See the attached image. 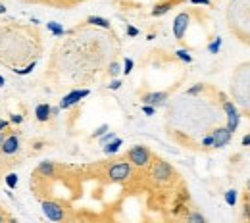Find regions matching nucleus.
<instances>
[{
  "label": "nucleus",
  "instance_id": "obj_1",
  "mask_svg": "<svg viewBox=\"0 0 250 223\" xmlns=\"http://www.w3.org/2000/svg\"><path fill=\"white\" fill-rule=\"evenodd\" d=\"M125 160H129L133 167L143 169V167H150L154 156H152V152H150L149 146H145V144H135V146H131V148L127 150Z\"/></svg>",
  "mask_w": 250,
  "mask_h": 223
},
{
  "label": "nucleus",
  "instance_id": "obj_2",
  "mask_svg": "<svg viewBox=\"0 0 250 223\" xmlns=\"http://www.w3.org/2000/svg\"><path fill=\"white\" fill-rule=\"evenodd\" d=\"M150 177H152L154 183L166 185V183H169V181L175 177V171H173V167L169 166L167 162H164V160H154V162L150 164Z\"/></svg>",
  "mask_w": 250,
  "mask_h": 223
},
{
  "label": "nucleus",
  "instance_id": "obj_3",
  "mask_svg": "<svg viewBox=\"0 0 250 223\" xmlns=\"http://www.w3.org/2000/svg\"><path fill=\"white\" fill-rule=\"evenodd\" d=\"M131 175H133V166H131L129 160H119V162H116V164H112L108 167V179L112 183H119L121 185L125 181H129Z\"/></svg>",
  "mask_w": 250,
  "mask_h": 223
},
{
  "label": "nucleus",
  "instance_id": "obj_4",
  "mask_svg": "<svg viewBox=\"0 0 250 223\" xmlns=\"http://www.w3.org/2000/svg\"><path fill=\"white\" fill-rule=\"evenodd\" d=\"M41 208H43L45 216L49 218L50 222H64L66 220V210L56 200H43L41 202Z\"/></svg>",
  "mask_w": 250,
  "mask_h": 223
},
{
  "label": "nucleus",
  "instance_id": "obj_5",
  "mask_svg": "<svg viewBox=\"0 0 250 223\" xmlns=\"http://www.w3.org/2000/svg\"><path fill=\"white\" fill-rule=\"evenodd\" d=\"M91 95V91L89 89H75V91H71V93H67L62 100H60V108L62 110H67V108H71V106H75V104H79L83 98H87Z\"/></svg>",
  "mask_w": 250,
  "mask_h": 223
},
{
  "label": "nucleus",
  "instance_id": "obj_6",
  "mask_svg": "<svg viewBox=\"0 0 250 223\" xmlns=\"http://www.w3.org/2000/svg\"><path fill=\"white\" fill-rule=\"evenodd\" d=\"M191 25V14L189 12H181L175 19H173V35L177 41H183L185 39V33Z\"/></svg>",
  "mask_w": 250,
  "mask_h": 223
},
{
  "label": "nucleus",
  "instance_id": "obj_7",
  "mask_svg": "<svg viewBox=\"0 0 250 223\" xmlns=\"http://www.w3.org/2000/svg\"><path fill=\"white\" fill-rule=\"evenodd\" d=\"M223 112L227 115V127H229V131L235 133L237 127H239V123H241V113H239V110L235 108V104L231 100H223Z\"/></svg>",
  "mask_w": 250,
  "mask_h": 223
},
{
  "label": "nucleus",
  "instance_id": "obj_8",
  "mask_svg": "<svg viewBox=\"0 0 250 223\" xmlns=\"http://www.w3.org/2000/svg\"><path fill=\"white\" fill-rule=\"evenodd\" d=\"M212 137H214V148H223L231 143V137H233V131H229V127H217L212 131Z\"/></svg>",
  "mask_w": 250,
  "mask_h": 223
},
{
  "label": "nucleus",
  "instance_id": "obj_9",
  "mask_svg": "<svg viewBox=\"0 0 250 223\" xmlns=\"http://www.w3.org/2000/svg\"><path fill=\"white\" fill-rule=\"evenodd\" d=\"M169 98V93L167 91H152V93H147L143 95V104H152V106H162L166 104V100Z\"/></svg>",
  "mask_w": 250,
  "mask_h": 223
},
{
  "label": "nucleus",
  "instance_id": "obj_10",
  "mask_svg": "<svg viewBox=\"0 0 250 223\" xmlns=\"http://www.w3.org/2000/svg\"><path fill=\"white\" fill-rule=\"evenodd\" d=\"M17 150H19V137H17L16 133L6 135V139H4V143H2V146H0V152L6 154V156H12V154H16Z\"/></svg>",
  "mask_w": 250,
  "mask_h": 223
},
{
  "label": "nucleus",
  "instance_id": "obj_11",
  "mask_svg": "<svg viewBox=\"0 0 250 223\" xmlns=\"http://www.w3.org/2000/svg\"><path fill=\"white\" fill-rule=\"evenodd\" d=\"M185 0H162V2H158L154 8H152V17H160V16H166L167 12H171L175 6H179V4H183Z\"/></svg>",
  "mask_w": 250,
  "mask_h": 223
},
{
  "label": "nucleus",
  "instance_id": "obj_12",
  "mask_svg": "<svg viewBox=\"0 0 250 223\" xmlns=\"http://www.w3.org/2000/svg\"><path fill=\"white\" fill-rule=\"evenodd\" d=\"M54 173H56V164L50 160L41 162L39 167L35 169V175H43V177H54Z\"/></svg>",
  "mask_w": 250,
  "mask_h": 223
},
{
  "label": "nucleus",
  "instance_id": "obj_13",
  "mask_svg": "<svg viewBox=\"0 0 250 223\" xmlns=\"http://www.w3.org/2000/svg\"><path fill=\"white\" fill-rule=\"evenodd\" d=\"M121 144H123V141H121L119 137H116L114 141H110V143H106V144H102V150H104V154H106V156H112V154H116V152H119V148H121Z\"/></svg>",
  "mask_w": 250,
  "mask_h": 223
},
{
  "label": "nucleus",
  "instance_id": "obj_14",
  "mask_svg": "<svg viewBox=\"0 0 250 223\" xmlns=\"http://www.w3.org/2000/svg\"><path fill=\"white\" fill-rule=\"evenodd\" d=\"M50 108L49 104H39L37 108H35V117H37V121H49L50 117H52V113H50Z\"/></svg>",
  "mask_w": 250,
  "mask_h": 223
},
{
  "label": "nucleus",
  "instance_id": "obj_15",
  "mask_svg": "<svg viewBox=\"0 0 250 223\" xmlns=\"http://www.w3.org/2000/svg\"><path fill=\"white\" fill-rule=\"evenodd\" d=\"M87 23H89V25H95V27H102V29H110V27H112L110 19L100 17V16H89V17H87Z\"/></svg>",
  "mask_w": 250,
  "mask_h": 223
},
{
  "label": "nucleus",
  "instance_id": "obj_16",
  "mask_svg": "<svg viewBox=\"0 0 250 223\" xmlns=\"http://www.w3.org/2000/svg\"><path fill=\"white\" fill-rule=\"evenodd\" d=\"M47 27H49V31L54 35V37H62V35H66V29H64L60 23H56V21H49V23H47Z\"/></svg>",
  "mask_w": 250,
  "mask_h": 223
},
{
  "label": "nucleus",
  "instance_id": "obj_17",
  "mask_svg": "<svg viewBox=\"0 0 250 223\" xmlns=\"http://www.w3.org/2000/svg\"><path fill=\"white\" fill-rule=\"evenodd\" d=\"M219 48H221V37H216V39L208 45V52H210V54H217Z\"/></svg>",
  "mask_w": 250,
  "mask_h": 223
},
{
  "label": "nucleus",
  "instance_id": "obj_18",
  "mask_svg": "<svg viewBox=\"0 0 250 223\" xmlns=\"http://www.w3.org/2000/svg\"><path fill=\"white\" fill-rule=\"evenodd\" d=\"M237 196H239V192H237L235 189H229V191L225 192V202H227L229 206H235V204H237Z\"/></svg>",
  "mask_w": 250,
  "mask_h": 223
},
{
  "label": "nucleus",
  "instance_id": "obj_19",
  "mask_svg": "<svg viewBox=\"0 0 250 223\" xmlns=\"http://www.w3.org/2000/svg\"><path fill=\"white\" fill-rule=\"evenodd\" d=\"M175 56H177L181 62H185V64H191V62H193V56L189 54V50H185V48L175 50Z\"/></svg>",
  "mask_w": 250,
  "mask_h": 223
},
{
  "label": "nucleus",
  "instance_id": "obj_20",
  "mask_svg": "<svg viewBox=\"0 0 250 223\" xmlns=\"http://www.w3.org/2000/svg\"><path fill=\"white\" fill-rule=\"evenodd\" d=\"M4 181H6V187H8V189H16V187H17V175H16V173H8V175L4 177Z\"/></svg>",
  "mask_w": 250,
  "mask_h": 223
},
{
  "label": "nucleus",
  "instance_id": "obj_21",
  "mask_svg": "<svg viewBox=\"0 0 250 223\" xmlns=\"http://www.w3.org/2000/svg\"><path fill=\"white\" fill-rule=\"evenodd\" d=\"M187 220L191 223H206V218H204L202 214H199V212H191V214L187 216Z\"/></svg>",
  "mask_w": 250,
  "mask_h": 223
},
{
  "label": "nucleus",
  "instance_id": "obj_22",
  "mask_svg": "<svg viewBox=\"0 0 250 223\" xmlns=\"http://www.w3.org/2000/svg\"><path fill=\"white\" fill-rule=\"evenodd\" d=\"M133 67H135V62H133L131 58H125V60H123V69H121V71H123L125 75H129V73L133 71Z\"/></svg>",
  "mask_w": 250,
  "mask_h": 223
},
{
  "label": "nucleus",
  "instance_id": "obj_23",
  "mask_svg": "<svg viewBox=\"0 0 250 223\" xmlns=\"http://www.w3.org/2000/svg\"><path fill=\"white\" fill-rule=\"evenodd\" d=\"M35 65H37V62L33 60V62H31L27 67H23V69H14V73H17V75H29V73L35 69Z\"/></svg>",
  "mask_w": 250,
  "mask_h": 223
},
{
  "label": "nucleus",
  "instance_id": "obj_24",
  "mask_svg": "<svg viewBox=\"0 0 250 223\" xmlns=\"http://www.w3.org/2000/svg\"><path fill=\"white\" fill-rule=\"evenodd\" d=\"M202 91H204V83H199V85H195V87L187 89V95H189V96H195V95H200Z\"/></svg>",
  "mask_w": 250,
  "mask_h": 223
},
{
  "label": "nucleus",
  "instance_id": "obj_25",
  "mask_svg": "<svg viewBox=\"0 0 250 223\" xmlns=\"http://www.w3.org/2000/svg\"><path fill=\"white\" fill-rule=\"evenodd\" d=\"M119 69H121L119 64H117V62H112L110 67H108V73H110L112 77H117V75H119Z\"/></svg>",
  "mask_w": 250,
  "mask_h": 223
},
{
  "label": "nucleus",
  "instance_id": "obj_26",
  "mask_svg": "<svg viewBox=\"0 0 250 223\" xmlns=\"http://www.w3.org/2000/svg\"><path fill=\"white\" fill-rule=\"evenodd\" d=\"M116 139V133H112V131H106L102 137H100V144H106V143H110V141H114Z\"/></svg>",
  "mask_w": 250,
  "mask_h": 223
},
{
  "label": "nucleus",
  "instance_id": "obj_27",
  "mask_svg": "<svg viewBox=\"0 0 250 223\" xmlns=\"http://www.w3.org/2000/svg\"><path fill=\"white\" fill-rule=\"evenodd\" d=\"M108 129H110V127H108V125H106V123H104V125H100L99 129H97V131H95V133H93V139H100V137H102V135H104V133H106V131H108Z\"/></svg>",
  "mask_w": 250,
  "mask_h": 223
},
{
  "label": "nucleus",
  "instance_id": "obj_28",
  "mask_svg": "<svg viewBox=\"0 0 250 223\" xmlns=\"http://www.w3.org/2000/svg\"><path fill=\"white\" fill-rule=\"evenodd\" d=\"M154 112H156V106H152V104H143V113H145V115H154Z\"/></svg>",
  "mask_w": 250,
  "mask_h": 223
},
{
  "label": "nucleus",
  "instance_id": "obj_29",
  "mask_svg": "<svg viewBox=\"0 0 250 223\" xmlns=\"http://www.w3.org/2000/svg\"><path fill=\"white\" fill-rule=\"evenodd\" d=\"M121 85H123V83H121L119 79H114V81L108 85V89H110V91H117V89H121Z\"/></svg>",
  "mask_w": 250,
  "mask_h": 223
},
{
  "label": "nucleus",
  "instance_id": "obj_30",
  "mask_svg": "<svg viewBox=\"0 0 250 223\" xmlns=\"http://www.w3.org/2000/svg\"><path fill=\"white\" fill-rule=\"evenodd\" d=\"M10 121L16 123V125H19V123L23 121V115H21V113H12V115H10Z\"/></svg>",
  "mask_w": 250,
  "mask_h": 223
},
{
  "label": "nucleus",
  "instance_id": "obj_31",
  "mask_svg": "<svg viewBox=\"0 0 250 223\" xmlns=\"http://www.w3.org/2000/svg\"><path fill=\"white\" fill-rule=\"evenodd\" d=\"M127 35L129 37H139V29L133 27V25H127Z\"/></svg>",
  "mask_w": 250,
  "mask_h": 223
},
{
  "label": "nucleus",
  "instance_id": "obj_32",
  "mask_svg": "<svg viewBox=\"0 0 250 223\" xmlns=\"http://www.w3.org/2000/svg\"><path fill=\"white\" fill-rule=\"evenodd\" d=\"M202 144H204V146H214V137H212V135L204 137V139H202Z\"/></svg>",
  "mask_w": 250,
  "mask_h": 223
},
{
  "label": "nucleus",
  "instance_id": "obj_33",
  "mask_svg": "<svg viewBox=\"0 0 250 223\" xmlns=\"http://www.w3.org/2000/svg\"><path fill=\"white\" fill-rule=\"evenodd\" d=\"M0 222H14V218H12V216H8V214L0 208Z\"/></svg>",
  "mask_w": 250,
  "mask_h": 223
},
{
  "label": "nucleus",
  "instance_id": "obj_34",
  "mask_svg": "<svg viewBox=\"0 0 250 223\" xmlns=\"http://www.w3.org/2000/svg\"><path fill=\"white\" fill-rule=\"evenodd\" d=\"M191 4H197V6H210L212 2L210 0H189Z\"/></svg>",
  "mask_w": 250,
  "mask_h": 223
},
{
  "label": "nucleus",
  "instance_id": "obj_35",
  "mask_svg": "<svg viewBox=\"0 0 250 223\" xmlns=\"http://www.w3.org/2000/svg\"><path fill=\"white\" fill-rule=\"evenodd\" d=\"M8 127H10V121L8 119H0V131H4V129L8 131Z\"/></svg>",
  "mask_w": 250,
  "mask_h": 223
},
{
  "label": "nucleus",
  "instance_id": "obj_36",
  "mask_svg": "<svg viewBox=\"0 0 250 223\" xmlns=\"http://www.w3.org/2000/svg\"><path fill=\"white\" fill-rule=\"evenodd\" d=\"M243 146H250V133L243 137Z\"/></svg>",
  "mask_w": 250,
  "mask_h": 223
},
{
  "label": "nucleus",
  "instance_id": "obj_37",
  "mask_svg": "<svg viewBox=\"0 0 250 223\" xmlns=\"http://www.w3.org/2000/svg\"><path fill=\"white\" fill-rule=\"evenodd\" d=\"M245 220H250V206H245Z\"/></svg>",
  "mask_w": 250,
  "mask_h": 223
},
{
  "label": "nucleus",
  "instance_id": "obj_38",
  "mask_svg": "<svg viewBox=\"0 0 250 223\" xmlns=\"http://www.w3.org/2000/svg\"><path fill=\"white\" fill-rule=\"evenodd\" d=\"M60 110H62L60 106H56V108H50V113H52V115H58V113H60Z\"/></svg>",
  "mask_w": 250,
  "mask_h": 223
},
{
  "label": "nucleus",
  "instance_id": "obj_39",
  "mask_svg": "<svg viewBox=\"0 0 250 223\" xmlns=\"http://www.w3.org/2000/svg\"><path fill=\"white\" fill-rule=\"evenodd\" d=\"M4 139H6V133H4V131H0V146H2V143H4Z\"/></svg>",
  "mask_w": 250,
  "mask_h": 223
},
{
  "label": "nucleus",
  "instance_id": "obj_40",
  "mask_svg": "<svg viewBox=\"0 0 250 223\" xmlns=\"http://www.w3.org/2000/svg\"><path fill=\"white\" fill-rule=\"evenodd\" d=\"M0 14H6V6L4 4H0Z\"/></svg>",
  "mask_w": 250,
  "mask_h": 223
},
{
  "label": "nucleus",
  "instance_id": "obj_41",
  "mask_svg": "<svg viewBox=\"0 0 250 223\" xmlns=\"http://www.w3.org/2000/svg\"><path fill=\"white\" fill-rule=\"evenodd\" d=\"M4 83H6V79H4L2 75H0V87H4Z\"/></svg>",
  "mask_w": 250,
  "mask_h": 223
},
{
  "label": "nucleus",
  "instance_id": "obj_42",
  "mask_svg": "<svg viewBox=\"0 0 250 223\" xmlns=\"http://www.w3.org/2000/svg\"><path fill=\"white\" fill-rule=\"evenodd\" d=\"M249 117H250V115H249Z\"/></svg>",
  "mask_w": 250,
  "mask_h": 223
}]
</instances>
